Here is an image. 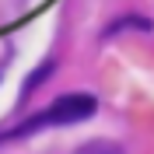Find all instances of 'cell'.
<instances>
[{
    "label": "cell",
    "instance_id": "obj_4",
    "mask_svg": "<svg viewBox=\"0 0 154 154\" xmlns=\"http://www.w3.org/2000/svg\"><path fill=\"white\" fill-rule=\"evenodd\" d=\"M49 70H53V63H42V67H38L35 74L28 77V81H25V88H21V95H32V91H35V88H38V84H42V81L49 77Z\"/></svg>",
    "mask_w": 154,
    "mask_h": 154
},
{
    "label": "cell",
    "instance_id": "obj_3",
    "mask_svg": "<svg viewBox=\"0 0 154 154\" xmlns=\"http://www.w3.org/2000/svg\"><path fill=\"white\" fill-rule=\"evenodd\" d=\"M77 154H123V147L112 144V140H91V144L77 147Z\"/></svg>",
    "mask_w": 154,
    "mask_h": 154
},
{
    "label": "cell",
    "instance_id": "obj_2",
    "mask_svg": "<svg viewBox=\"0 0 154 154\" xmlns=\"http://www.w3.org/2000/svg\"><path fill=\"white\" fill-rule=\"evenodd\" d=\"M123 28H140V32H151V21L147 18H137V14H130V18H119L116 25H109L105 28V38L116 35V32H123Z\"/></svg>",
    "mask_w": 154,
    "mask_h": 154
},
{
    "label": "cell",
    "instance_id": "obj_1",
    "mask_svg": "<svg viewBox=\"0 0 154 154\" xmlns=\"http://www.w3.org/2000/svg\"><path fill=\"white\" fill-rule=\"evenodd\" d=\"M95 109H98V102H95V95H88V91L60 95L56 102L46 109V112H38V116H32V119H25L21 126L7 130V133L0 137V140H18V137H28V133H35V130H46V126L81 123V119H88V116H95Z\"/></svg>",
    "mask_w": 154,
    "mask_h": 154
}]
</instances>
